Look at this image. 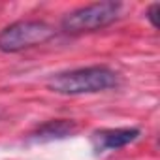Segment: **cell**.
<instances>
[{"mask_svg":"<svg viewBox=\"0 0 160 160\" xmlns=\"http://www.w3.org/2000/svg\"><path fill=\"white\" fill-rule=\"evenodd\" d=\"M117 75L106 66H91L79 68L72 72H62L53 75L47 87L57 94H85V92H100L115 87Z\"/></svg>","mask_w":160,"mask_h":160,"instance_id":"obj_1","label":"cell"},{"mask_svg":"<svg viewBox=\"0 0 160 160\" xmlns=\"http://www.w3.org/2000/svg\"><path fill=\"white\" fill-rule=\"evenodd\" d=\"M55 36V28L43 21H17L0 32V51L17 53L45 43Z\"/></svg>","mask_w":160,"mask_h":160,"instance_id":"obj_2","label":"cell"},{"mask_svg":"<svg viewBox=\"0 0 160 160\" xmlns=\"http://www.w3.org/2000/svg\"><path fill=\"white\" fill-rule=\"evenodd\" d=\"M158 12H160V4H152L147 12V17H149V21L154 28H158Z\"/></svg>","mask_w":160,"mask_h":160,"instance_id":"obj_6","label":"cell"},{"mask_svg":"<svg viewBox=\"0 0 160 160\" xmlns=\"http://www.w3.org/2000/svg\"><path fill=\"white\" fill-rule=\"evenodd\" d=\"M121 12L119 2H96L85 8H79L62 19V28L70 34H83L100 30L111 25Z\"/></svg>","mask_w":160,"mask_h":160,"instance_id":"obj_3","label":"cell"},{"mask_svg":"<svg viewBox=\"0 0 160 160\" xmlns=\"http://www.w3.org/2000/svg\"><path fill=\"white\" fill-rule=\"evenodd\" d=\"M77 128V124L73 121H66V119H57V121H47L45 124H42L32 136L36 141H53V139H62L68 138L70 134H73Z\"/></svg>","mask_w":160,"mask_h":160,"instance_id":"obj_5","label":"cell"},{"mask_svg":"<svg viewBox=\"0 0 160 160\" xmlns=\"http://www.w3.org/2000/svg\"><path fill=\"white\" fill-rule=\"evenodd\" d=\"M138 136H139V130H136V128H109V130L94 132L92 143H94L96 151L119 149V147H124V145L132 143Z\"/></svg>","mask_w":160,"mask_h":160,"instance_id":"obj_4","label":"cell"}]
</instances>
